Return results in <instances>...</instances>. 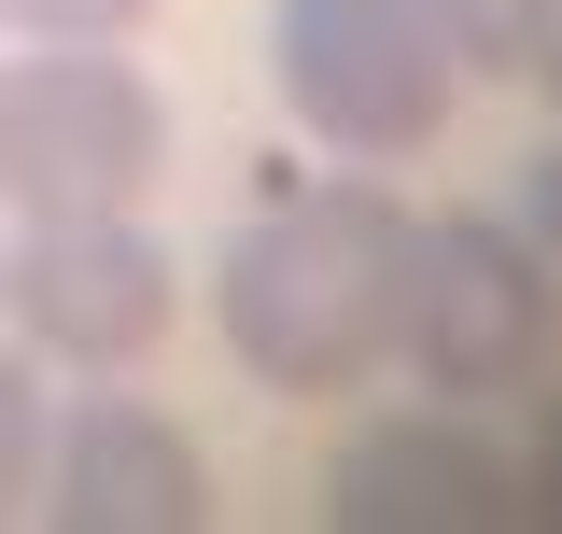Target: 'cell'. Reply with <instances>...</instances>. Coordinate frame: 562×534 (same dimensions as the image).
Masks as SVG:
<instances>
[{
	"label": "cell",
	"mask_w": 562,
	"mask_h": 534,
	"mask_svg": "<svg viewBox=\"0 0 562 534\" xmlns=\"http://www.w3.org/2000/svg\"><path fill=\"white\" fill-rule=\"evenodd\" d=\"M535 85H549V113H562V0H549V29H535Z\"/></svg>",
	"instance_id": "obj_13"
},
{
	"label": "cell",
	"mask_w": 562,
	"mask_h": 534,
	"mask_svg": "<svg viewBox=\"0 0 562 534\" xmlns=\"http://www.w3.org/2000/svg\"><path fill=\"white\" fill-rule=\"evenodd\" d=\"M520 521H562V394L535 408V436H520Z\"/></svg>",
	"instance_id": "obj_11"
},
{
	"label": "cell",
	"mask_w": 562,
	"mask_h": 534,
	"mask_svg": "<svg viewBox=\"0 0 562 534\" xmlns=\"http://www.w3.org/2000/svg\"><path fill=\"white\" fill-rule=\"evenodd\" d=\"M29 507H43L57 534H198L211 521V465H198V436H183L155 394L99 380V394L57 408L43 492H29Z\"/></svg>",
	"instance_id": "obj_7"
},
{
	"label": "cell",
	"mask_w": 562,
	"mask_h": 534,
	"mask_svg": "<svg viewBox=\"0 0 562 534\" xmlns=\"http://www.w3.org/2000/svg\"><path fill=\"white\" fill-rule=\"evenodd\" d=\"M268 70H281V113L351 169L436 155L450 99H464V57L436 43L422 0H268Z\"/></svg>",
	"instance_id": "obj_2"
},
{
	"label": "cell",
	"mask_w": 562,
	"mask_h": 534,
	"mask_svg": "<svg viewBox=\"0 0 562 534\" xmlns=\"http://www.w3.org/2000/svg\"><path fill=\"white\" fill-rule=\"evenodd\" d=\"M324 521L338 534H506L520 521V465H506V436H479V408L422 394V408H380V422L338 436Z\"/></svg>",
	"instance_id": "obj_6"
},
{
	"label": "cell",
	"mask_w": 562,
	"mask_h": 534,
	"mask_svg": "<svg viewBox=\"0 0 562 534\" xmlns=\"http://www.w3.org/2000/svg\"><path fill=\"white\" fill-rule=\"evenodd\" d=\"M43 436H57V408H43V366L0 337V521L43 492Z\"/></svg>",
	"instance_id": "obj_9"
},
{
	"label": "cell",
	"mask_w": 562,
	"mask_h": 534,
	"mask_svg": "<svg viewBox=\"0 0 562 534\" xmlns=\"http://www.w3.org/2000/svg\"><path fill=\"white\" fill-rule=\"evenodd\" d=\"M408 240L422 211L380 169H310L239 211V240L211 254V324L239 352V380L268 394H351L394 366V310H408Z\"/></svg>",
	"instance_id": "obj_1"
},
{
	"label": "cell",
	"mask_w": 562,
	"mask_h": 534,
	"mask_svg": "<svg viewBox=\"0 0 562 534\" xmlns=\"http://www.w3.org/2000/svg\"><path fill=\"white\" fill-rule=\"evenodd\" d=\"M520 240H535V254L562 267V141L535 155V183H520Z\"/></svg>",
	"instance_id": "obj_12"
},
{
	"label": "cell",
	"mask_w": 562,
	"mask_h": 534,
	"mask_svg": "<svg viewBox=\"0 0 562 534\" xmlns=\"http://www.w3.org/2000/svg\"><path fill=\"white\" fill-rule=\"evenodd\" d=\"M422 14H436V43L464 70H492V85L535 70V29H549V0H422Z\"/></svg>",
	"instance_id": "obj_8"
},
{
	"label": "cell",
	"mask_w": 562,
	"mask_h": 534,
	"mask_svg": "<svg viewBox=\"0 0 562 534\" xmlns=\"http://www.w3.org/2000/svg\"><path fill=\"white\" fill-rule=\"evenodd\" d=\"M394 352H408L422 394L492 408L535 394L562 366V267L506 225V211H436L408 240V310H394Z\"/></svg>",
	"instance_id": "obj_3"
},
{
	"label": "cell",
	"mask_w": 562,
	"mask_h": 534,
	"mask_svg": "<svg viewBox=\"0 0 562 534\" xmlns=\"http://www.w3.org/2000/svg\"><path fill=\"white\" fill-rule=\"evenodd\" d=\"M169 310L183 281L140 240V211H57L0 254V337L29 366H70V380H127L169 352Z\"/></svg>",
	"instance_id": "obj_5"
},
{
	"label": "cell",
	"mask_w": 562,
	"mask_h": 534,
	"mask_svg": "<svg viewBox=\"0 0 562 534\" xmlns=\"http://www.w3.org/2000/svg\"><path fill=\"white\" fill-rule=\"evenodd\" d=\"M155 0H0V29H29V43H127Z\"/></svg>",
	"instance_id": "obj_10"
},
{
	"label": "cell",
	"mask_w": 562,
	"mask_h": 534,
	"mask_svg": "<svg viewBox=\"0 0 562 534\" xmlns=\"http://www.w3.org/2000/svg\"><path fill=\"white\" fill-rule=\"evenodd\" d=\"M169 183V99L113 43H29L0 57V211H140Z\"/></svg>",
	"instance_id": "obj_4"
}]
</instances>
